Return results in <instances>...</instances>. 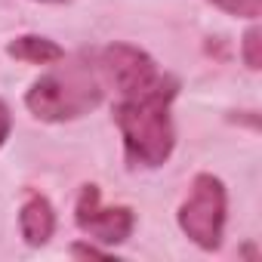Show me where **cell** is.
<instances>
[{
	"mask_svg": "<svg viewBox=\"0 0 262 262\" xmlns=\"http://www.w3.org/2000/svg\"><path fill=\"white\" fill-rule=\"evenodd\" d=\"M179 93V83L164 74L155 86L142 93L120 96L114 105V123L123 139V155L129 167H164L176 148V129L170 117V105Z\"/></svg>",
	"mask_w": 262,
	"mask_h": 262,
	"instance_id": "obj_1",
	"label": "cell"
},
{
	"mask_svg": "<svg viewBox=\"0 0 262 262\" xmlns=\"http://www.w3.org/2000/svg\"><path fill=\"white\" fill-rule=\"evenodd\" d=\"M102 96L105 80L99 74V65H90L86 59H71L68 65H59L56 71L31 83V90L25 93V108L37 120L65 123L96 111Z\"/></svg>",
	"mask_w": 262,
	"mask_h": 262,
	"instance_id": "obj_2",
	"label": "cell"
},
{
	"mask_svg": "<svg viewBox=\"0 0 262 262\" xmlns=\"http://www.w3.org/2000/svg\"><path fill=\"white\" fill-rule=\"evenodd\" d=\"M225 185L213 173H198L191 182V194L179 207V228L201 247V250H219L225 234Z\"/></svg>",
	"mask_w": 262,
	"mask_h": 262,
	"instance_id": "obj_3",
	"label": "cell"
},
{
	"mask_svg": "<svg viewBox=\"0 0 262 262\" xmlns=\"http://www.w3.org/2000/svg\"><path fill=\"white\" fill-rule=\"evenodd\" d=\"M99 74L102 80H108L120 96L129 93H142L148 86H155L164 74L158 68V62L139 50V47H129V43H111L99 53Z\"/></svg>",
	"mask_w": 262,
	"mask_h": 262,
	"instance_id": "obj_4",
	"label": "cell"
},
{
	"mask_svg": "<svg viewBox=\"0 0 262 262\" xmlns=\"http://www.w3.org/2000/svg\"><path fill=\"white\" fill-rule=\"evenodd\" d=\"M74 222L83 234H90V241L114 247V244H123L133 234L136 216L129 207H102L99 204V188L83 185L80 198H77V207H74Z\"/></svg>",
	"mask_w": 262,
	"mask_h": 262,
	"instance_id": "obj_5",
	"label": "cell"
},
{
	"mask_svg": "<svg viewBox=\"0 0 262 262\" xmlns=\"http://www.w3.org/2000/svg\"><path fill=\"white\" fill-rule=\"evenodd\" d=\"M19 228H22V237H25L28 247H43L53 237V231H56V210H53V204L43 194L31 191L25 198L22 210H19Z\"/></svg>",
	"mask_w": 262,
	"mask_h": 262,
	"instance_id": "obj_6",
	"label": "cell"
},
{
	"mask_svg": "<svg viewBox=\"0 0 262 262\" xmlns=\"http://www.w3.org/2000/svg\"><path fill=\"white\" fill-rule=\"evenodd\" d=\"M7 56H13L19 62H28V65H53V62L65 59V50L56 40H50V37L22 34V37H13L7 43Z\"/></svg>",
	"mask_w": 262,
	"mask_h": 262,
	"instance_id": "obj_7",
	"label": "cell"
},
{
	"mask_svg": "<svg viewBox=\"0 0 262 262\" xmlns=\"http://www.w3.org/2000/svg\"><path fill=\"white\" fill-rule=\"evenodd\" d=\"M259 47H262V31L253 25V28H247V34H244V43H241L244 65H247L250 71H259V68H262V53H259Z\"/></svg>",
	"mask_w": 262,
	"mask_h": 262,
	"instance_id": "obj_8",
	"label": "cell"
},
{
	"mask_svg": "<svg viewBox=\"0 0 262 262\" xmlns=\"http://www.w3.org/2000/svg\"><path fill=\"white\" fill-rule=\"evenodd\" d=\"M210 4L237 19H256L262 13V0H210Z\"/></svg>",
	"mask_w": 262,
	"mask_h": 262,
	"instance_id": "obj_9",
	"label": "cell"
},
{
	"mask_svg": "<svg viewBox=\"0 0 262 262\" xmlns=\"http://www.w3.org/2000/svg\"><path fill=\"white\" fill-rule=\"evenodd\" d=\"M10 129H13V117H10V108L4 105V99H0V148L10 139Z\"/></svg>",
	"mask_w": 262,
	"mask_h": 262,
	"instance_id": "obj_10",
	"label": "cell"
},
{
	"mask_svg": "<svg viewBox=\"0 0 262 262\" xmlns=\"http://www.w3.org/2000/svg\"><path fill=\"white\" fill-rule=\"evenodd\" d=\"M71 256H108V250H102V247H96V244H83V241H77V244H71Z\"/></svg>",
	"mask_w": 262,
	"mask_h": 262,
	"instance_id": "obj_11",
	"label": "cell"
},
{
	"mask_svg": "<svg viewBox=\"0 0 262 262\" xmlns=\"http://www.w3.org/2000/svg\"><path fill=\"white\" fill-rule=\"evenodd\" d=\"M37 4H59V0H37Z\"/></svg>",
	"mask_w": 262,
	"mask_h": 262,
	"instance_id": "obj_12",
	"label": "cell"
}]
</instances>
